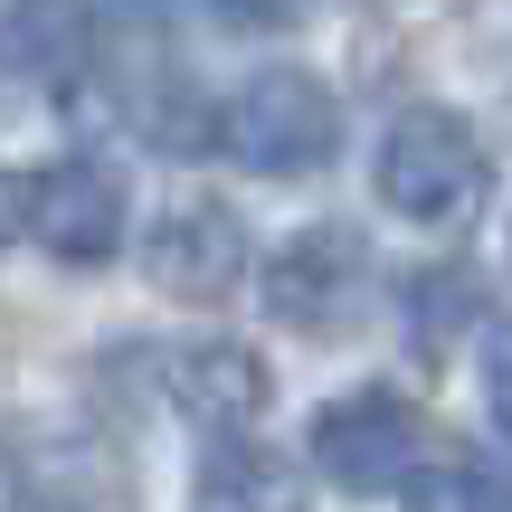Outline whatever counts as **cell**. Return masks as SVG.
<instances>
[{"label":"cell","mask_w":512,"mask_h":512,"mask_svg":"<svg viewBox=\"0 0 512 512\" xmlns=\"http://www.w3.org/2000/svg\"><path fill=\"white\" fill-rule=\"evenodd\" d=\"M10 238H29V181L0 171V247H10Z\"/></svg>","instance_id":"obj_14"},{"label":"cell","mask_w":512,"mask_h":512,"mask_svg":"<svg viewBox=\"0 0 512 512\" xmlns=\"http://www.w3.org/2000/svg\"><path fill=\"white\" fill-rule=\"evenodd\" d=\"M29 238L48 247L57 266H105V256L124 247V181H114V162L76 152V162L38 171L29 181Z\"/></svg>","instance_id":"obj_4"},{"label":"cell","mask_w":512,"mask_h":512,"mask_svg":"<svg viewBox=\"0 0 512 512\" xmlns=\"http://www.w3.org/2000/svg\"><path fill=\"white\" fill-rule=\"evenodd\" d=\"M0 512H133V475L114 446L95 437H57L29 465H10V503Z\"/></svg>","instance_id":"obj_7"},{"label":"cell","mask_w":512,"mask_h":512,"mask_svg":"<svg viewBox=\"0 0 512 512\" xmlns=\"http://www.w3.org/2000/svg\"><path fill=\"white\" fill-rule=\"evenodd\" d=\"M0 57L29 67V76H76V57H86V10H76V0H19Z\"/></svg>","instance_id":"obj_10"},{"label":"cell","mask_w":512,"mask_h":512,"mask_svg":"<svg viewBox=\"0 0 512 512\" xmlns=\"http://www.w3.org/2000/svg\"><path fill=\"white\" fill-rule=\"evenodd\" d=\"M219 143L238 152L247 171H266V181L323 171L332 143H342V95H332L323 76H304V67H266V76H247V86L228 95Z\"/></svg>","instance_id":"obj_2"},{"label":"cell","mask_w":512,"mask_h":512,"mask_svg":"<svg viewBox=\"0 0 512 512\" xmlns=\"http://www.w3.org/2000/svg\"><path fill=\"white\" fill-rule=\"evenodd\" d=\"M475 512H512V484H484V494H475Z\"/></svg>","instance_id":"obj_15"},{"label":"cell","mask_w":512,"mask_h":512,"mask_svg":"<svg viewBox=\"0 0 512 512\" xmlns=\"http://www.w3.org/2000/svg\"><path fill=\"white\" fill-rule=\"evenodd\" d=\"M351 294H361V238H351V228H304V238H285V256L266 266V304L285 313L294 332H342Z\"/></svg>","instance_id":"obj_6"},{"label":"cell","mask_w":512,"mask_h":512,"mask_svg":"<svg viewBox=\"0 0 512 512\" xmlns=\"http://www.w3.org/2000/svg\"><path fill=\"white\" fill-rule=\"evenodd\" d=\"M484 399H494V418L512 437V323H494V342H484Z\"/></svg>","instance_id":"obj_12"},{"label":"cell","mask_w":512,"mask_h":512,"mask_svg":"<svg viewBox=\"0 0 512 512\" xmlns=\"http://www.w3.org/2000/svg\"><path fill=\"white\" fill-rule=\"evenodd\" d=\"M190 512H304V465L275 456V446H256L247 427H238V437L209 446Z\"/></svg>","instance_id":"obj_9"},{"label":"cell","mask_w":512,"mask_h":512,"mask_svg":"<svg viewBox=\"0 0 512 512\" xmlns=\"http://www.w3.org/2000/svg\"><path fill=\"white\" fill-rule=\"evenodd\" d=\"M313 465L342 494H408L437 465V446H427V418L399 389H351V399H332L313 418Z\"/></svg>","instance_id":"obj_3"},{"label":"cell","mask_w":512,"mask_h":512,"mask_svg":"<svg viewBox=\"0 0 512 512\" xmlns=\"http://www.w3.org/2000/svg\"><path fill=\"white\" fill-rule=\"evenodd\" d=\"M418 304H427V313H418V332H427V342H446V323H465L484 294H475V275H427Z\"/></svg>","instance_id":"obj_11"},{"label":"cell","mask_w":512,"mask_h":512,"mask_svg":"<svg viewBox=\"0 0 512 512\" xmlns=\"http://www.w3.org/2000/svg\"><path fill=\"white\" fill-rule=\"evenodd\" d=\"M370 181H380V200L399 209L408 228H465L484 209V190H494V162H484V143L456 114L418 105V114H399V124L380 133Z\"/></svg>","instance_id":"obj_1"},{"label":"cell","mask_w":512,"mask_h":512,"mask_svg":"<svg viewBox=\"0 0 512 512\" xmlns=\"http://www.w3.org/2000/svg\"><path fill=\"white\" fill-rule=\"evenodd\" d=\"M171 399H181V418H200L209 437H238V427L266 418V361H256L247 342H200L171 361Z\"/></svg>","instance_id":"obj_8"},{"label":"cell","mask_w":512,"mask_h":512,"mask_svg":"<svg viewBox=\"0 0 512 512\" xmlns=\"http://www.w3.org/2000/svg\"><path fill=\"white\" fill-rule=\"evenodd\" d=\"M294 10L304 0H219V19H238V29H285Z\"/></svg>","instance_id":"obj_13"},{"label":"cell","mask_w":512,"mask_h":512,"mask_svg":"<svg viewBox=\"0 0 512 512\" xmlns=\"http://www.w3.org/2000/svg\"><path fill=\"white\" fill-rule=\"evenodd\" d=\"M143 266L162 294H181V304H219L228 285L247 275V228L228 200H171L162 219H152L143 238Z\"/></svg>","instance_id":"obj_5"}]
</instances>
